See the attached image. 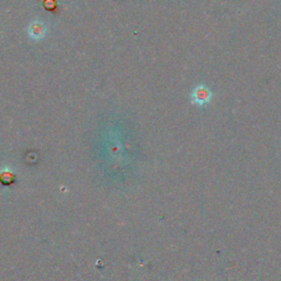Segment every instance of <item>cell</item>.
<instances>
[{"label": "cell", "mask_w": 281, "mask_h": 281, "mask_svg": "<svg viewBox=\"0 0 281 281\" xmlns=\"http://www.w3.org/2000/svg\"><path fill=\"white\" fill-rule=\"evenodd\" d=\"M213 98V93L208 86L203 84H199L194 86L190 91V101L191 104L198 107H204L210 104Z\"/></svg>", "instance_id": "6da1fadb"}, {"label": "cell", "mask_w": 281, "mask_h": 281, "mask_svg": "<svg viewBox=\"0 0 281 281\" xmlns=\"http://www.w3.org/2000/svg\"><path fill=\"white\" fill-rule=\"evenodd\" d=\"M28 33L32 39H42L45 35V26L40 22H33L28 28Z\"/></svg>", "instance_id": "7a4b0ae2"}]
</instances>
